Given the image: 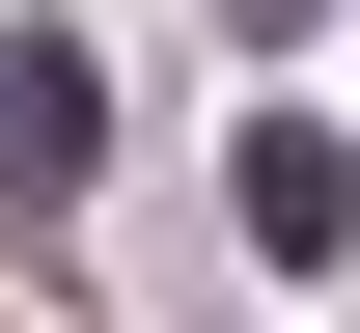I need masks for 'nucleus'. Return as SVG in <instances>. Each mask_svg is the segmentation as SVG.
<instances>
[{"instance_id":"nucleus-1","label":"nucleus","mask_w":360,"mask_h":333,"mask_svg":"<svg viewBox=\"0 0 360 333\" xmlns=\"http://www.w3.org/2000/svg\"><path fill=\"white\" fill-rule=\"evenodd\" d=\"M222 194H250V250H277V278H333V250H360V139H333V111H250Z\"/></svg>"},{"instance_id":"nucleus-2","label":"nucleus","mask_w":360,"mask_h":333,"mask_svg":"<svg viewBox=\"0 0 360 333\" xmlns=\"http://www.w3.org/2000/svg\"><path fill=\"white\" fill-rule=\"evenodd\" d=\"M84 167H111V84H84V28H0V194L56 222Z\"/></svg>"},{"instance_id":"nucleus-3","label":"nucleus","mask_w":360,"mask_h":333,"mask_svg":"<svg viewBox=\"0 0 360 333\" xmlns=\"http://www.w3.org/2000/svg\"><path fill=\"white\" fill-rule=\"evenodd\" d=\"M222 28H305V0H222Z\"/></svg>"}]
</instances>
